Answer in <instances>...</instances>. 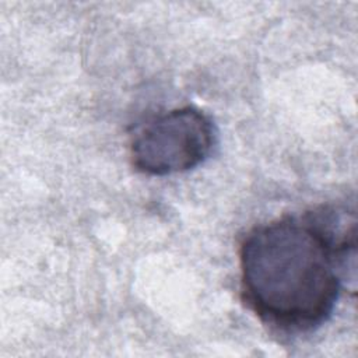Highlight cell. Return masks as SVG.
I'll list each match as a JSON object with an SVG mask.
<instances>
[{"mask_svg":"<svg viewBox=\"0 0 358 358\" xmlns=\"http://www.w3.org/2000/svg\"><path fill=\"white\" fill-rule=\"evenodd\" d=\"M355 217L330 206L252 228L238 252L242 301L277 331L319 329L355 271Z\"/></svg>","mask_w":358,"mask_h":358,"instance_id":"cell-1","label":"cell"},{"mask_svg":"<svg viewBox=\"0 0 358 358\" xmlns=\"http://www.w3.org/2000/svg\"><path fill=\"white\" fill-rule=\"evenodd\" d=\"M217 141L213 119L196 106H182L148 120L130 141L133 166L150 176L190 171L203 164Z\"/></svg>","mask_w":358,"mask_h":358,"instance_id":"cell-2","label":"cell"}]
</instances>
